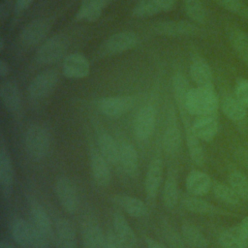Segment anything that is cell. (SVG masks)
<instances>
[{"label": "cell", "mask_w": 248, "mask_h": 248, "mask_svg": "<svg viewBox=\"0 0 248 248\" xmlns=\"http://www.w3.org/2000/svg\"><path fill=\"white\" fill-rule=\"evenodd\" d=\"M184 107L190 115H216L219 108V99L214 88L196 87L187 92Z\"/></svg>", "instance_id": "6da1fadb"}, {"label": "cell", "mask_w": 248, "mask_h": 248, "mask_svg": "<svg viewBox=\"0 0 248 248\" xmlns=\"http://www.w3.org/2000/svg\"><path fill=\"white\" fill-rule=\"evenodd\" d=\"M24 144L28 156L34 161L44 159L49 150L50 138L47 130L39 124L30 125L24 136Z\"/></svg>", "instance_id": "7a4b0ae2"}, {"label": "cell", "mask_w": 248, "mask_h": 248, "mask_svg": "<svg viewBox=\"0 0 248 248\" xmlns=\"http://www.w3.org/2000/svg\"><path fill=\"white\" fill-rule=\"evenodd\" d=\"M68 39L63 35H55L47 39L37 50L36 59L42 64H53L65 57L68 49Z\"/></svg>", "instance_id": "3957f363"}, {"label": "cell", "mask_w": 248, "mask_h": 248, "mask_svg": "<svg viewBox=\"0 0 248 248\" xmlns=\"http://www.w3.org/2000/svg\"><path fill=\"white\" fill-rule=\"evenodd\" d=\"M58 82V74L54 70H46L38 74L30 82L27 93L31 100L40 101L49 96Z\"/></svg>", "instance_id": "277c9868"}, {"label": "cell", "mask_w": 248, "mask_h": 248, "mask_svg": "<svg viewBox=\"0 0 248 248\" xmlns=\"http://www.w3.org/2000/svg\"><path fill=\"white\" fill-rule=\"evenodd\" d=\"M139 43V37L132 31H121L109 36L100 46V52L111 56L134 48Z\"/></svg>", "instance_id": "5b68a950"}, {"label": "cell", "mask_w": 248, "mask_h": 248, "mask_svg": "<svg viewBox=\"0 0 248 248\" xmlns=\"http://www.w3.org/2000/svg\"><path fill=\"white\" fill-rule=\"evenodd\" d=\"M15 171L12 157L3 139L0 142V189L2 196L9 199L14 189Z\"/></svg>", "instance_id": "8992f818"}, {"label": "cell", "mask_w": 248, "mask_h": 248, "mask_svg": "<svg viewBox=\"0 0 248 248\" xmlns=\"http://www.w3.org/2000/svg\"><path fill=\"white\" fill-rule=\"evenodd\" d=\"M135 98L132 96L106 97L99 101L98 108L106 116L116 118L127 113L135 106Z\"/></svg>", "instance_id": "52a82bcc"}, {"label": "cell", "mask_w": 248, "mask_h": 248, "mask_svg": "<svg viewBox=\"0 0 248 248\" xmlns=\"http://www.w3.org/2000/svg\"><path fill=\"white\" fill-rule=\"evenodd\" d=\"M155 124H156L155 108L150 104L143 106L138 112L135 119L134 131H135L136 138L141 141L148 140L153 134V131L155 129Z\"/></svg>", "instance_id": "ba28073f"}, {"label": "cell", "mask_w": 248, "mask_h": 248, "mask_svg": "<svg viewBox=\"0 0 248 248\" xmlns=\"http://www.w3.org/2000/svg\"><path fill=\"white\" fill-rule=\"evenodd\" d=\"M55 193L65 211L74 213L78 207V197L75 184L67 177H60L55 183Z\"/></svg>", "instance_id": "9c48e42d"}, {"label": "cell", "mask_w": 248, "mask_h": 248, "mask_svg": "<svg viewBox=\"0 0 248 248\" xmlns=\"http://www.w3.org/2000/svg\"><path fill=\"white\" fill-rule=\"evenodd\" d=\"M51 24L49 18H37L30 21L20 32L19 38L21 43L25 46L37 45L47 35Z\"/></svg>", "instance_id": "30bf717a"}, {"label": "cell", "mask_w": 248, "mask_h": 248, "mask_svg": "<svg viewBox=\"0 0 248 248\" xmlns=\"http://www.w3.org/2000/svg\"><path fill=\"white\" fill-rule=\"evenodd\" d=\"M62 71L66 78L79 79L86 78L90 73V64L80 53H70L63 58Z\"/></svg>", "instance_id": "8fae6325"}, {"label": "cell", "mask_w": 248, "mask_h": 248, "mask_svg": "<svg viewBox=\"0 0 248 248\" xmlns=\"http://www.w3.org/2000/svg\"><path fill=\"white\" fill-rule=\"evenodd\" d=\"M89 165L92 177L96 184L101 187L108 186L111 179L108 161L104 158L99 149L95 147H91L89 150Z\"/></svg>", "instance_id": "7c38bea8"}, {"label": "cell", "mask_w": 248, "mask_h": 248, "mask_svg": "<svg viewBox=\"0 0 248 248\" xmlns=\"http://www.w3.org/2000/svg\"><path fill=\"white\" fill-rule=\"evenodd\" d=\"M53 243L56 248H77V232L70 220L59 218L55 221Z\"/></svg>", "instance_id": "4fadbf2b"}, {"label": "cell", "mask_w": 248, "mask_h": 248, "mask_svg": "<svg viewBox=\"0 0 248 248\" xmlns=\"http://www.w3.org/2000/svg\"><path fill=\"white\" fill-rule=\"evenodd\" d=\"M36 232L37 230L32 223H29L22 218L17 217L12 221V237L22 248H33Z\"/></svg>", "instance_id": "5bb4252c"}, {"label": "cell", "mask_w": 248, "mask_h": 248, "mask_svg": "<svg viewBox=\"0 0 248 248\" xmlns=\"http://www.w3.org/2000/svg\"><path fill=\"white\" fill-rule=\"evenodd\" d=\"M155 32L168 37L195 36L200 33L199 27L189 21H165L155 26Z\"/></svg>", "instance_id": "9a60e30c"}, {"label": "cell", "mask_w": 248, "mask_h": 248, "mask_svg": "<svg viewBox=\"0 0 248 248\" xmlns=\"http://www.w3.org/2000/svg\"><path fill=\"white\" fill-rule=\"evenodd\" d=\"M176 0H140L133 9V16L145 18L173 9Z\"/></svg>", "instance_id": "2e32d148"}, {"label": "cell", "mask_w": 248, "mask_h": 248, "mask_svg": "<svg viewBox=\"0 0 248 248\" xmlns=\"http://www.w3.org/2000/svg\"><path fill=\"white\" fill-rule=\"evenodd\" d=\"M163 145L165 151L169 155H175L181 146V133L177 124L175 113L171 110V113L168 115L167 125L163 136Z\"/></svg>", "instance_id": "e0dca14e"}, {"label": "cell", "mask_w": 248, "mask_h": 248, "mask_svg": "<svg viewBox=\"0 0 248 248\" xmlns=\"http://www.w3.org/2000/svg\"><path fill=\"white\" fill-rule=\"evenodd\" d=\"M30 216L32 220V225L46 237H47L50 242H53L54 234V225L52 224L47 212L44 206L37 202H33L30 203Z\"/></svg>", "instance_id": "ac0fdd59"}, {"label": "cell", "mask_w": 248, "mask_h": 248, "mask_svg": "<svg viewBox=\"0 0 248 248\" xmlns=\"http://www.w3.org/2000/svg\"><path fill=\"white\" fill-rule=\"evenodd\" d=\"M163 178V162L160 158H154L149 163L144 179V191L149 200H154L159 192Z\"/></svg>", "instance_id": "d6986e66"}, {"label": "cell", "mask_w": 248, "mask_h": 248, "mask_svg": "<svg viewBox=\"0 0 248 248\" xmlns=\"http://www.w3.org/2000/svg\"><path fill=\"white\" fill-rule=\"evenodd\" d=\"M113 232L125 248H137V236L125 216L115 211L112 216Z\"/></svg>", "instance_id": "ffe728a7"}, {"label": "cell", "mask_w": 248, "mask_h": 248, "mask_svg": "<svg viewBox=\"0 0 248 248\" xmlns=\"http://www.w3.org/2000/svg\"><path fill=\"white\" fill-rule=\"evenodd\" d=\"M192 130L200 140L211 141L219 130L216 115L197 117L192 123Z\"/></svg>", "instance_id": "44dd1931"}, {"label": "cell", "mask_w": 248, "mask_h": 248, "mask_svg": "<svg viewBox=\"0 0 248 248\" xmlns=\"http://www.w3.org/2000/svg\"><path fill=\"white\" fill-rule=\"evenodd\" d=\"M186 190L194 197H201L206 195L212 185L210 176L202 170H192L188 173L185 181Z\"/></svg>", "instance_id": "7402d4cb"}, {"label": "cell", "mask_w": 248, "mask_h": 248, "mask_svg": "<svg viewBox=\"0 0 248 248\" xmlns=\"http://www.w3.org/2000/svg\"><path fill=\"white\" fill-rule=\"evenodd\" d=\"M190 76L198 87L214 88L213 76L208 63L202 57H195L190 65Z\"/></svg>", "instance_id": "603a6c76"}, {"label": "cell", "mask_w": 248, "mask_h": 248, "mask_svg": "<svg viewBox=\"0 0 248 248\" xmlns=\"http://www.w3.org/2000/svg\"><path fill=\"white\" fill-rule=\"evenodd\" d=\"M0 98L5 108L10 112H17L21 108L20 92L13 80H6L0 86Z\"/></svg>", "instance_id": "cb8c5ba5"}, {"label": "cell", "mask_w": 248, "mask_h": 248, "mask_svg": "<svg viewBox=\"0 0 248 248\" xmlns=\"http://www.w3.org/2000/svg\"><path fill=\"white\" fill-rule=\"evenodd\" d=\"M83 248H107V237L93 221H86L81 229Z\"/></svg>", "instance_id": "d4e9b609"}, {"label": "cell", "mask_w": 248, "mask_h": 248, "mask_svg": "<svg viewBox=\"0 0 248 248\" xmlns=\"http://www.w3.org/2000/svg\"><path fill=\"white\" fill-rule=\"evenodd\" d=\"M112 202L132 217L139 218L147 213L146 204L136 197L125 194H117L112 197Z\"/></svg>", "instance_id": "484cf974"}, {"label": "cell", "mask_w": 248, "mask_h": 248, "mask_svg": "<svg viewBox=\"0 0 248 248\" xmlns=\"http://www.w3.org/2000/svg\"><path fill=\"white\" fill-rule=\"evenodd\" d=\"M119 164L123 170L130 176L137 173L139 167V156L135 146L127 140L119 143Z\"/></svg>", "instance_id": "4316f807"}, {"label": "cell", "mask_w": 248, "mask_h": 248, "mask_svg": "<svg viewBox=\"0 0 248 248\" xmlns=\"http://www.w3.org/2000/svg\"><path fill=\"white\" fill-rule=\"evenodd\" d=\"M110 1L111 0H83L76 15V18L79 21H96L100 18L104 9Z\"/></svg>", "instance_id": "83f0119b"}, {"label": "cell", "mask_w": 248, "mask_h": 248, "mask_svg": "<svg viewBox=\"0 0 248 248\" xmlns=\"http://www.w3.org/2000/svg\"><path fill=\"white\" fill-rule=\"evenodd\" d=\"M98 149L108 164L119 163V144L107 132H100L97 137Z\"/></svg>", "instance_id": "f1b7e54d"}, {"label": "cell", "mask_w": 248, "mask_h": 248, "mask_svg": "<svg viewBox=\"0 0 248 248\" xmlns=\"http://www.w3.org/2000/svg\"><path fill=\"white\" fill-rule=\"evenodd\" d=\"M224 114L234 123H241L247 116V108L232 96H227L222 100L221 104Z\"/></svg>", "instance_id": "f546056e"}, {"label": "cell", "mask_w": 248, "mask_h": 248, "mask_svg": "<svg viewBox=\"0 0 248 248\" xmlns=\"http://www.w3.org/2000/svg\"><path fill=\"white\" fill-rule=\"evenodd\" d=\"M181 203L186 210L197 214L217 215L224 213L219 207L197 197H186L181 201Z\"/></svg>", "instance_id": "4dcf8cb0"}, {"label": "cell", "mask_w": 248, "mask_h": 248, "mask_svg": "<svg viewBox=\"0 0 248 248\" xmlns=\"http://www.w3.org/2000/svg\"><path fill=\"white\" fill-rule=\"evenodd\" d=\"M181 234L185 243L192 248H207L209 242L202 232L192 223H184Z\"/></svg>", "instance_id": "1f68e13d"}, {"label": "cell", "mask_w": 248, "mask_h": 248, "mask_svg": "<svg viewBox=\"0 0 248 248\" xmlns=\"http://www.w3.org/2000/svg\"><path fill=\"white\" fill-rule=\"evenodd\" d=\"M229 41L235 53L248 68V35L238 28H233L230 31Z\"/></svg>", "instance_id": "d6a6232c"}, {"label": "cell", "mask_w": 248, "mask_h": 248, "mask_svg": "<svg viewBox=\"0 0 248 248\" xmlns=\"http://www.w3.org/2000/svg\"><path fill=\"white\" fill-rule=\"evenodd\" d=\"M218 240L223 248H245L241 238L239 224L223 231Z\"/></svg>", "instance_id": "836d02e7"}, {"label": "cell", "mask_w": 248, "mask_h": 248, "mask_svg": "<svg viewBox=\"0 0 248 248\" xmlns=\"http://www.w3.org/2000/svg\"><path fill=\"white\" fill-rule=\"evenodd\" d=\"M177 181L174 175L170 174L167 177L163 192H162V200L166 207L173 208L178 201V187Z\"/></svg>", "instance_id": "e575fe53"}, {"label": "cell", "mask_w": 248, "mask_h": 248, "mask_svg": "<svg viewBox=\"0 0 248 248\" xmlns=\"http://www.w3.org/2000/svg\"><path fill=\"white\" fill-rule=\"evenodd\" d=\"M185 14L197 23H204L207 17L206 10L201 0H183Z\"/></svg>", "instance_id": "d590c367"}, {"label": "cell", "mask_w": 248, "mask_h": 248, "mask_svg": "<svg viewBox=\"0 0 248 248\" xmlns=\"http://www.w3.org/2000/svg\"><path fill=\"white\" fill-rule=\"evenodd\" d=\"M213 193L217 200L226 204L236 205L239 203V196L230 185L216 182L213 184Z\"/></svg>", "instance_id": "8d00e7d4"}, {"label": "cell", "mask_w": 248, "mask_h": 248, "mask_svg": "<svg viewBox=\"0 0 248 248\" xmlns=\"http://www.w3.org/2000/svg\"><path fill=\"white\" fill-rule=\"evenodd\" d=\"M229 184L240 199L248 200V177L243 172L232 171L229 174Z\"/></svg>", "instance_id": "74e56055"}, {"label": "cell", "mask_w": 248, "mask_h": 248, "mask_svg": "<svg viewBox=\"0 0 248 248\" xmlns=\"http://www.w3.org/2000/svg\"><path fill=\"white\" fill-rule=\"evenodd\" d=\"M234 97L247 108H248V79L240 78L236 81Z\"/></svg>", "instance_id": "f35d334b"}, {"label": "cell", "mask_w": 248, "mask_h": 248, "mask_svg": "<svg viewBox=\"0 0 248 248\" xmlns=\"http://www.w3.org/2000/svg\"><path fill=\"white\" fill-rule=\"evenodd\" d=\"M223 9L237 15L245 14V7L243 6L241 0H214Z\"/></svg>", "instance_id": "ab89813d"}, {"label": "cell", "mask_w": 248, "mask_h": 248, "mask_svg": "<svg viewBox=\"0 0 248 248\" xmlns=\"http://www.w3.org/2000/svg\"><path fill=\"white\" fill-rule=\"evenodd\" d=\"M166 239L172 248H185V241L183 237L179 236L177 232L170 228L165 230Z\"/></svg>", "instance_id": "60d3db41"}, {"label": "cell", "mask_w": 248, "mask_h": 248, "mask_svg": "<svg viewBox=\"0 0 248 248\" xmlns=\"http://www.w3.org/2000/svg\"><path fill=\"white\" fill-rule=\"evenodd\" d=\"M106 237H107V248H125L113 231L108 232L106 234Z\"/></svg>", "instance_id": "b9f144b4"}, {"label": "cell", "mask_w": 248, "mask_h": 248, "mask_svg": "<svg viewBox=\"0 0 248 248\" xmlns=\"http://www.w3.org/2000/svg\"><path fill=\"white\" fill-rule=\"evenodd\" d=\"M235 157L237 161L246 169L248 170V148L240 147L235 151Z\"/></svg>", "instance_id": "7bdbcfd3"}, {"label": "cell", "mask_w": 248, "mask_h": 248, "mask_svg": "<svg viewBox=\"0 0 248 248\" xmlns=\"http://www.w3.org/2000/svg\"><path fill=\"white\" fill-rule=\"evenodd\" d=\"M239 228L244 247L248 248V216L242 219V221L239 223Z\"/></svg>", "instance_id": "ee69618b"}, {"label": "cell", "mask_w": 248, "mask_h": 248, "mask_svg": "<svg viewBox=\"0 0 248 248\" xmlns=\"http://www.w3.org/2000/svg\"><path fill=\"white\" fill-rule=\"evenodd\" d=\"M34 0H16V11L20 13L28 9V7L33 3Z\"/></svg>", "instance_id": "f6af8a7d"}, {"label": "cell", "mask_w": 248, "mask_h": 248, "mask_svg": "<svg viewBox=\"0 0 248 248\" xmlns=\"http://www.w3.org/2000/svg\"><path fill=\"white\" fill-rule=\"evenodd\" d=\"M145 244H146V248H167L162 243H160V242H158V241H156L153 238H150L148 236L145 237Z\"/></svg>", "instance_id": "bcb514c9"}, {"label": "cell", "mask_w": 248, "mask_h": 248, "mask_svg": "<svg viewBox=\"0 0 248 248\" xmlns=\"http://www.w3.org/2000/svg\"><path fill=\"white\" fill-rule=\"evenodd\" d=\"M9 73H10L9 64L4 59H1L0 60V77L4 78L9 75Z\"/></svg>", "instance_id": "7dc6e473"}, {"label": "cell", "mask_w": 248, "mask_h": 248, "mask_svg": "<svg viewBox=\"0 0 248 248\" xmlns=\"http://www.w3.org/2000/svg\"><path fill=\"white\" fill-rule=\"evenodd\" d=\"M0 248H16V247L13 244H11L10 242L6 241V240H1Z\"/></svg>", "instance_id": "c3c4849f"}, {"label": "cell", "mask_w": 248, "mask_h": 248, "mask_svg": "<svg viewBox=\"0 0 248 248\" xmlns=\"http://www.w3.org/2000/svg\"><path fill=\"white\" fill-rule=\"evenodd\" d=\"M4 49V38L0 39V51L2 52Z\"/></svg>", "instance_id": "681fc988"}, {"label": "cell", "mask_w": 248, "mask_h": 248, "mask_svg": "<svg viewBox=\"0 0 248 248\" xmlns=\"http://www.w3.org/2000/svg\"><path fill=\"white\" fill-rule=\"evenodd\" d=\"M241 1H242V0H241Z\"/></svg>", "instance_id": "f907efd6"}]
</instances>
